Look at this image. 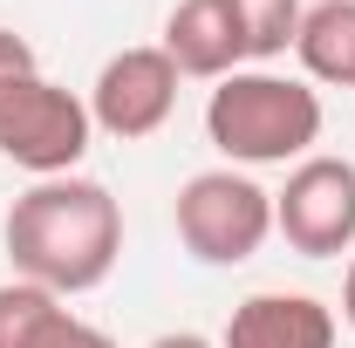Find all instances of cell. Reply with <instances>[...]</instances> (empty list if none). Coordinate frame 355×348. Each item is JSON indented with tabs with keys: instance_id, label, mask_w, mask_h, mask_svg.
Wrapping results in <instances>:
<instances>
[{
	"instance_id": "cell-9",
	"label": "cell",
	"mask_w": 355,
	"mask_h": 348,
	"mask_svg": "<svg viewBox=\"0 0 355 348\" xmlns=\"http://www.w3.org/2000/svg\"><path fill=\"white\" fill-rule=\"evenodd\" d=\"M294 55H301L308 82L355 89V0H314V7H301Z\"/></svg>"
},
{
	"instance_id": "cell-10",
	"label": "cell",
	"mask_w": 355,
	"mask_h": 348,
	"mask_svg": "<svg viewBox=\"0 0 355 348\" xmlns=\"http://www.w3.org/2000/svg\"><path fill=\"white\" fill-rule=\"evenodd\" d=\"M62 314H69L62 294H48L35 280H7L0 287V348H48Z\"/></svg>"
},
{
	"instance_id": "cell-2",
	"label": "cell",
	"mask_w": 355,
	"mask_h": 348,
	"mask_svg": "<svg viewBox=\"0 0 355 348\" xmlns=\"http://www.w3.org/2000/svg\"><path fill=\"white\" fill-rule=\"evenodd\" d=\"M205 137L225 164H301L321 143V96L301 76L232 69L205 96Z\"/></svg>"
},
{
	"instance_id": "cell-1",
	"label": "cell",
	"mask_w": 355,
	"mask_h": 348,
	"mask_svg": "<svg viewBox=\"0 0 355 348\" xmlns=\"http://www.w3.org/2000/svg\"><path fill=\"white\" fill-rule=\"evenodd\" d=\"M7 260L48 294H96L123 260V205L96 177H35L7 212Z\"/></svg>"
},
{
	"instance_id": "cell-14",
	"label": "cell",
	"mask_w": 355,
	"mask_h": 348,
	"mask_svg": "<svg viewBox=\"0 0 355 348\" xmlns=\"http://www.w3.org/2000/svg\"><path fill=\"white\" fill-rule=\"evenodd\" d=\"M342 321L355 328V260H349V280H342Z\"/></svg>"
},
{
	"instance_id": "cell-3",
	"label": "cell",
	"mask_w": 355,
	"mask_h": 348,
	"mask_svg": "<svg viewBox=\"0 0 355 348\" xmlns=\"http://www.w3.org/2000/svg\"><path fill=\"white\" fill-rule=\"evenodd\" d=\"M89 103L42 76L28 35L0 28V157L35 177H69L89 157Z\"/></svg>"
},
{
	"instance_id": "cell-12",
	"label": "cell",
	"mask_w": 355,
	"mask_h": 348,
	"mask_svg": "<svg viewBox=\"0 0 355 348\" xmlns=\"http://www.w3.org/2000/svg\"><path fill=\"white\" fill-rule=\"evenodd\" d=\"M48 348H116V342H110L103 328H89L83 314H62V321H55V335H48Z\"/></svg>"
},
{
	"instance_id": "cell-6",
	"label": "cell",
	"mask_w": 355,
	"mask_h": 348,
	"mask_svg": "<svg viewBox=\"0 0 355 348\" xmlns=\"http://www.w3.org/2000/svg\"><path fill=\"white\" fill-rule=\"evenodd\" d=\"M178 110V69L164 48H123L96 69V89H89V123L116 143H137V137H157Z\"/></svg>"
},
{
	"instance_id": "cell-4",
	"label": "cell",
	"mask_w": 355,
	"mask_h": 348,
	"mask_svg": "<svg viewBox=\"0 0 355 348\" xmlns=\"http://www.w3.org/2000/svg\"><path fill=\"white\" fill-rule=\"evenodd\" d=\"M171 225H178V246L198 266H246L273 239V191L219 164V171H198L178 184Z\"/></svg>"
},
{
	"instance_id": "cell-13",
	"label": "cell",
	"mask_w": 355,
	"mask_h": 348,
	"mask_svg": "<svg viewBox=\"0 0 355 348\" xmlns=\"http://www.w3.org/2000/svg\"><path fill=\"white\" fill-rule=\"evenodd\" d=\"M144 348H219V342H205L191 328H171V335H157V342H144Z\"/></svg>"
},
{
	"instance_id": "cell-8",
	"label": "cell",
	"mask_w": 355,
	"mask_h": 348,
	"mask_svg": "<svg viewBox=\"0 0 355 348\" xmlns=\"http://www.w3.org/2000/svg\"><path fill=\"white\" fill-rule=\"evenodd\" d=\"M157 48L171 55L178 76H198V82H225L232 69H246V35L232 0H178Z\"/></svg>"
},
{
	"instance_id": "cell-5",
	"label": "cell",
	"mask_w": 355,
	"mask_h": 348,
	"mask_svg": "<svg viewBox=\"0 0 355 348\" xmlns=\"http://www.w3.org/2000/svg\"><path fill=\"white\" fill-rule=\"evenodd\" d=\"M273 232L301 260L355 253V164L349 157H301L273 191Z\"/></svg>"
},
{
	"instance_id": "cell-7",
	"label": "cell",
	"mask_w": 355,
	"mask_h": 348,
	"mask_svg": "<svg viewBox=\"0 0 355 348\" xmlns=\"http://www.w3.org/2000/svg\"><path fill=\"white\" fill-rule=\"evenodd\" d=\"M219 348H335V307L314 294H287V287L246 294L232 307Z\"/></svg>"
},
{
	"instance_id": "cell-11",
	"label": "cell",
	"mask_w": 355,
	"mask_h": 348,
	"mask_svg": "<svg viewBox=\"0 0 355 348\" xmlns=\"http://www.w3.org/2000/svg\"><path fill=\"white\" fill-rule=\"evenodd\" d=\"M239 14V35H246V62L260 69L273 55H287L301 35V0H232Z\"/></svg>"
}]
</instances>
